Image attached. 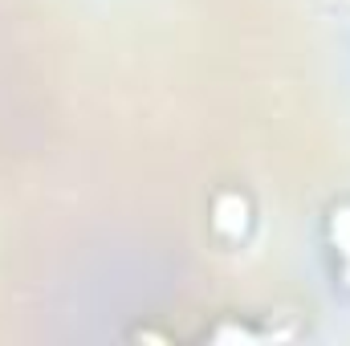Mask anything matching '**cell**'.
I'll use <instances>...</instances> for the list:
<instances>
[{"mask_svg":"<svg viewBox=\"0 0 350 346\" xmlns=\"http://www.w3.org/2000/svg\"><path fill=\"white\" fill-rule=\"evenodd\" d=\"M212 232L224 241V245H241L253 228V204L241 187H224L212 196V216H208Z\"/></svg>","mask_w":350,"mask_h":346,"instance_id":"1","label":"cell"},{"mask_svg":"<svg viewBox=\"0 0 350 346\" xmlns=\"http://www.w3.org/2000/svg\"><path fill=\"white\" fill-rule=\"evenodd\" d=\"M326 237L334 245V257H338V277L350 289V200L330 208V220H326Z\"/></svg>","mask_w":350,"mask_h":346,"instance_id":"2","label":"cell"}]
</instances>
